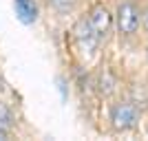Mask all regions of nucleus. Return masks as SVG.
<instances>
[{"label": "nucleus", "mask_w": 148, "mask_h": 141, "mask_svg": "<svg viewBox=\"0 0 148 141\" xmlns=\"http://www.w3.org/2000/svg\"><path fill=\"white\" fill-rule=\"evenodd\" d=\"M139 7L133 0H124L117 5V13H115V25L122 35H133L139 29Z\"/></svg>", "instance_id": "obj_1"}, {"label": "nucleus", "mask_w": 148, "mask_h": 141, "mask_svg": "<svg viewBox=\"0 0 148 141\" xmlns=\"http://www.w3.org/2000/svg\"><path fill=\"white\" fill-rule=\"evenodd\" d=\"M137 119H139V110L135 104L130 101H119L111 108V123L115 130H130L135 128Z\"/></svg>", "instance_id": "obj_2"}, {"label": "nucleus", "mask_w": 148, "mask_h": 141, "mask_svg": "<svg viewBox=\"0 0 148 141\" xmlns=\"http://www.w3.org/2000/svg\"><path fill=\"white\" fill-rule=\"evenodd\" d=\"M73 35H75V42H77L80 51L86 53V55H91L93 51L97 49V44H99V35L93 31L88 18H80L77 20V25H75V29H73Z\"/></svg>", "instance_id": "obj_3"}, {"label": "nucleus", "mask_w": 148, "mask_h": 141, "mask_svg": "<svg viewBox=\"0 0 148 141\" xmlns=\"http://www.w3.org/2000/svg\"><path fill=\"white\" fill-rule=\"evenodd\" d=\"M86 18H88V22H91L93 31L99 35V40H102V37H106V33H108V31H111V27H113V16H111V11H108L104 5H93Z\"/></svg>", "instance_id": "obj_4"}, {"label": "nucleus", "mask_w": 148, "mask_h": 141, "mask_svg": "<svg viewBox=\"0 0 148 141\" xmlns=\"http://www.w3.org/2000/svg\"><path fill=\"white\" fill-rule=\"evenodd\" d=\"M13 7H16V13H18L20 22L33 25V22L38 20V5H36V0H16Z\"/></svg>", "instance_id": "obj_5"}, {"label": "nucleus", "mask_w": 148, "mask_h": 141, "mask_svg": "<svg viewBox=\"0 0 148 141\" xmlns=\"http://www.w3.org/2000/svg\"><path fill=\"white\" fill-rule=\"evenodd\" d=\"M13 123H16V117H13V112L9 110V108H7L5 104H0V126H2V128H11Z\"/></svg>", "instance_id": "obj_6"}, {"label": "nucleus", "mask_w": 148, "mask_h": 141, "mask_svg": "<svg viewBox=\"0 0 148 141\" xmlns=\"http://www.w3.org/2000/svg\"><path fill=\"white\" fill-rule=\"evenodd\" d=\"M51 5L56 7L60 13H66L71 7H73V0H51Z\"/></svg>", "instance_id": "obj_7"}, {"label": "nucleus", "mask_w": 148, "mask_h": 141, "mask_svg": "<svg viewBox=\"0 0 148 141\" xmlns=\"http://www.w3.org/2000/svg\"><path fill=\"white\" fill-rule=\"evenodd\" d=\"M5 139H9V130L0 126V141H5Z\"/></svg>", "instance_id": "obj_8"}, {"label": "nucleus", "mask_w": 148, "mask_h": 141, "mask_svg": "<svg viewBox=\"0 0 148 141\" xmlns=\"http://www.w3.org/2000/svg\"><path fill=\"white\" fill-rule=\"evenodd\" d=\"M142 22H144V29L148 31V9H146V13L142 16Z\"/></svg>", "instance_id": "obj_9"}]
</instances>
